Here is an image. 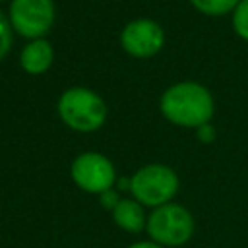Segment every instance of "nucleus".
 <instances>
[{
  "instance_id": "f257e3e1",
  "label": "nucleus",
  "mask_w": 248,
  "mask_h": 248,
  "mask_svg": "<svg viewBox=\"0 0 248 248\" xmlns=\"http://www.w3.org/2000/svg\"><path fill=\"white\" fill-rule=\"evenodd\" d=\"M159 108L174 126L200 128L211 120L215 101L205 85L198 81H176L163 91Z\"/></svg>"
},
{
  "instance_id": "f03ea898",
  "label": "nucleus",
  "mask_w": 248,
  "mask_h": 248,
  "mask_svg": "<svg viewBox=\"0 0 248 248\" xmlns=\"http://www.w3.org/2000/svg\"><path fill=\"white\" fill-rule=\"evenodd\" d=\"M56 110L60 120L74 132L91 134L99 130L107 120V105L101 95L93 89L76 85L66 89L56 103Z\"/></svg>"
},
{
  "instance_id": "7ed1b4c3",
  "label": "nucleus",
  "mask_w": 248,
  "mask_h": 248,
  "mask_svg": "<svg viewBox=\"0 0 248 248\" xmlns=\"http://www.w3.org/2000/svg\"><path fill=\"white\" fill-rule=\"evenodd\" d=\"M178 174L163 165V163H149L134 172L130 178V194L138 200L143 207H159L170 203L178 192Z\"/></svg>"
},
{
  "instance_id": "20e7f679",
  "label": "nucleus",
  "mask_w": 248,
  "mask_h": 248,
  "mask_svg": "<svg viewBox=\"0 0 248 248\" xmlns=\"http://www.w3.org/2000/svg\"><path fill=\"white\" fill-rule=\"evenodd\" d=\"M194 217L180 203H165L147 215L145 231L149 238L165 248L184 246L194 234Z\"/></svg>"
},
{
  "instance_id": "39448f33",
  "label": "nucleus",
  "mask_w": 248,
  "mask_h": 248,
  "mask_svg": "<svg viewBox=\"0 0 248 248\" xmlns=\"http://www.w3.org/2000/svg\"><path fill=\"white\" fill-rule=\"evenodd\" d=\"M8 19L19 37L45 39L56 19L54 0H12Z\"/></svg>"
},
{
  "instance_id": "423d86ee",
  "label": "nucleus",
  "mask_w": 248,
  "mask_h": 248,
  "mask_svg": "<svg viewBox=\"0 0 248 248\" xmlns=\"http://www.w3.org/2000/svg\"><path fill=\"white\" fill-rule=\"evenodd\" d=\"M70 176L79 190L99 196L108 192L116 182L112 161L97 151L79 153L70 165Z\"/></svg>"
},
{
  "instance_id": "0eeeda50",
  "label": "nucleus",
  "mask_w": 248,
  "mask_h": 248,
  "mask_svg": "<svg viewBox=\"0 0 248 248\" xmlns=\"http://www.w3.org/2000/svg\"><path fill=\"white\" fill-rule=\"evenodd\" d=\"M120 45L132 58H151L165 46V31L155 19L138 17L124 25Z\"/></svg>"
},
{
  "instance_id": "6e6552de",
  "label": "nucleus",
  "mask_w": 248,
  "mask_h": 248,
  "mask_svg": "<svg viewBox=\"0 0 248 248\" xmlns=\"http://www.w3.org/2000/svg\"><path fill=\"white\" fill-rule=\"evenodd\" d=\"M54 62V48L46 39L29 41L19 52V66L25 74L41 76L50 70Z\"/></svg>"
},
{
  "instance_id": "1a4fd4ad",
  "label": "nucleus",
  "mask_w": 248,
  "mask_h": 248,
  "mask_svg": "<svg viewBox=\"0 0 248 248\" xmlns=\"http://www.w3.org/2000/svg\"><path fill=\"white\" fill-rule=\"evenodd\" d=\"M110 213H112V221L122 231L132 232V234L145 231V225H147L145 209L134 198H120L116 202V205L110 209Z\"/></svg>"
},
{
  "instance_id": "9d476101",
  "label": "nucleus",
  "mask_w": 248,
  "mask_h": 248,
  "mask_svg": "<svg viewBox=\"0 0 248 248\" xmlns=\"http://www.w3.org/2000/svg\"><path fill=\"white\" fill-rule=\"evenodd\" d=\"M192 4V8L203 16H211V17H219L225 14H232V10L236 8V4L240 0H188Z\"/></svg>"
},
{
  "instance_id": "9b49d317",
  "label": "nucleus",
  "mask_w": 248,
  "mask_h": 248,
  "mask_svg": "<svg viewBox=\"0 0 248 248\" xmlns=\"http://www.w3.org/2000/svg\"><path fill=\"white\" fill-rule=\"evenodd\" d=\"M231 23H232V31L242 41H248V0H240L236 4V8L231 14Z\"/></svg>"
},
{
  "instance_id": "f8f14e48",
  "label": "nucleus",
  "mask_w": 248,
  "mask_h": 248,
  "mask_svg": "<svg viewBox=\"0 0 248 248\" xmlns=\"http://www.w3.org/2000/svg\"><path fill=\"white\" fill-rule=\"evenodd\" d=\"M12 43H14V29H12V23H10L8 16L0 10V60L6 58V54H8L10 48H12Z\"/></svg>"
},
{
  "instance_id": "ddd939ff",
  "label": "nucleus",
  "mask_w": 248,
  "mask_h": 248,
  "mask_svg": "<svg viewBox=\"0 0 248 248\" xmlns=\"http://www.w3.org/2000/svg\"><path fill=\"white\" fill-rule=\"evenodd\" d=\"M196 130H198L200 141H203V143L213 141V138H215V128L211 126V122H207V124H203V126H200V128H196Z\"/></svg>"
},
{
  "instance_id": "4468645a",
  "label": "nucleus",
  "mask_w": 248,
  "mask_h": 248,
  "mask_svg": "<svg viewBox=\"0 0 248 248\" xmlns=\"http://www.w3.org/2000/svg\"><path fill=\"white\" fill-rule=\"evenodd\" d=\"M128 248H165V246H161V244H157L153 240H140V242L130 244Z\"/></svg>"
},
{
  "instance_id": "2eb2a0df",
  "label": "nucleus",
  "mask_w": 248,
  "mask_h": 248,
  "mask_svg": "<svg viewBox=\"0 0 248 248\" xmlns=\"http://www.w3.org/2000/svg\"><path fill=\"white\" fill-rule=\"evenodd\" d=\"M0 2H4V0H0Z\"/></svg>"
}]
</instances>
